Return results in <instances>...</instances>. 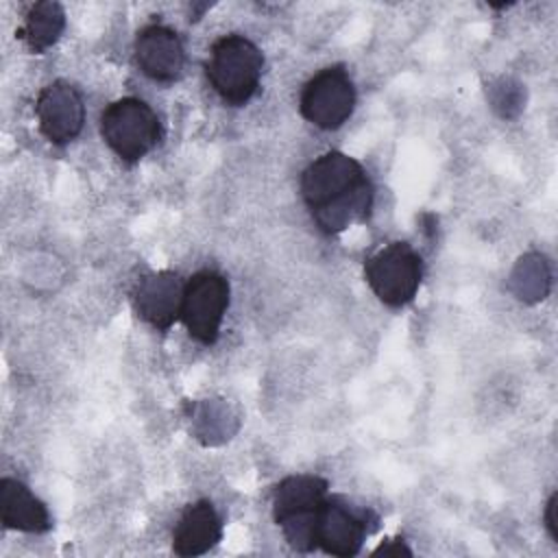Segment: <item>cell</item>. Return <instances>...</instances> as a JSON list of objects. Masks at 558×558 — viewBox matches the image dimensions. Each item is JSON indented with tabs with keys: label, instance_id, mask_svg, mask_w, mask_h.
I'll list each match as a JSON object with an SVG mask.
<instances>
[{
	"label": "cell",
	"instance_id": "1",
	"mask_svg": "<svg viewBox=\"0 0 558 558\" xmlns=\"http://www.w3.org/2000/svg\"><path fill=\"white\" fill-rule=\"evenodd\" d=\"M301 196L312 220L325 233H340L368 218L373 183L357 159L329 150L303 170Z\"/></svg>",
	"mask_w": 558,
	"mask_h": 558
},
{
	"label": "cell",
	"instance_id": "2",
	"mask_svg": "<svg viewBox=\"0 0 558 558\" xmlns=\"http://www.w3.org/2000/svg\"><path fill=\"white\" fill-rule=\"evenodd\" d=\"M327 480L312 473L283 477L272 490V519L296 551L316 547V521L327 499Z\"/></svg>",
	"mask_w": 558,
	"mask_h": 558
},
{
	"label": "cell",
	"instance_id": "3",
	"mask_svg": "<svg viewBox=\"0 0 558 558\" xmlns=\"http://www.w3.org/2000/svg\"><path fill=\"white\" fill-rule=\"evenodd\" d=\"M262 72V50L248 37L238 33L216 39L205 63V74L214 92L231 107H242L253 98Z\"/></svg>",
	"mask_w": 558,
	"mask_h": 558
},
{
	"label": "cell",
	"instance_id": "4",
	"mask_svg": "<svg viewBox=\"0 0 558 558\" xmlns=\"http://www.w3.org/2000/svg\"><path fill=\"white\" fill-rule=\"evenodd\" d=\"M100 135L122 161L133 163L157 146L161 124L150 105L126 96L107 105L100 116Z\"/></svg>",
	"mask_w": 558,
	"mask_h": 558
},
{
	"label": "cell",
	"instance_id": "5",
	"mask_svg": "<svg viewBox=\"0 0 558 558\" xmlns=\"http://www.w3.org/2000/svg\"><path fill=\"white\" fill-rule=\"evenodd\" d=\"M364 277L384 305L403 307L421 288L423 262L408 242H390L368 255Z\"/></svg>",
	"mask_w": 558,
	"mask_h": 558
},
{
	"label": "cell",
	"instance_id": "6",
	"mask_svg": "<svg viewBox=\"0 0 558 558\" xmlns=\"http://www.w3.org/2000/svg\"><path fill=\"white\" fill-rule=\"evenodd\" d=\"M229 281L216 270H198L185 283L181 320L201 344H214L229 307Z\"/></svg>",
	"mask_w": 558,
	"mask_h": 558
},
{
	"label": "cell",
	"instance_id": "7",
	"mask_svg": "<svg viewBox=\"0 0 558 558\" xmlns=\"http://www.w3.org/2000/svg\"><path fill=\"white\" fill-rule=\"evenodd\" d=\"M355 109V87L342 65H329L316 72L301 92V113L318 129L333 131L342 126Z\"/></svg>",
	"mask_w": 558,
	"mask_h": 558
},
{
	"label": "cell",
	"instance_id": "8",
	"mask_svg": "<svg viewBox=\"0 0 558 558\" xmlns=\"http://www.w3.org/2000/svg\"><path fill=\"white\" fill-rule=\"evenodd\" d=\"M371 521H377L371 510L344 497H327L316 521V547L340 558L355 556L373 530Z\"/></svg>",
	"mask_w": 558,
	"mask_h": 558
},
{
	"label": "cell",
	"instance_id": "9",
	"mask_svg": "<svg viewBox=\"0 0 558 558\" xmlns=\"http://www.w3.org/2000/svg\"><path fill=\"white\" fill-rule=\"evenodd\" d=\"M41 135L57 146L72 142L85 122V105L76 87L65 81L46 85L35 102Z\"/></svg>",
	"mask_w": 558,
	"mask_h": 558
},
{
	"label": "cell",
	"instance_id": "10",
	"mask_svg": "<svg viewBox=\"0 0 558 558\" xmlns=\"http://www.w3.org/2000/svg\"><path fill=\"white\" fill-rule=\"evenodd\" d=\"M185 283L172 270L144 275L133 290V305L142 320L163 331L181 318Z\"/></svg>",
	"mask_w": 558,
	"mask_h": 558
},
{
	"label": "cell",
	"instance_id": "11",
	"mask_svg": "<svg viewBox=\"0 0 558 558\" xmlns=\"http://www.w3.org/2000/svg\"><path fill=\"white\" fill-rule=\"evenodd\" d=\"M135 63L153 81L170 83L179 78L185 65L179 35L163 24L144 26L135 37Z\"/></svg>",
	"mask_w": 558,
	"mask_h": 558
},
{
	"label": "cell",
	"instance_id": "12",
	"mask_svg": "<svg viewBox=\"0 0 558 558\" xmlns=\"http://www.w3.org/2000/svg\"><path fill=\"white\" fill-rule=\"evenodd\" d=\"M222 538V521L211 501L201 499L181 512L174 532L172 549L177 556H201Z\"/></svg>",
	"mask_w": 558,
	"mask_h": 558
},
{
	"label": "cell",
	"instance_id": "13",
	"mask_svg": "<svg viewBox=\"0 0 558 558\" xmlns=\"http://www.w3.org/2000/svg\"><path fill=\"white\" fill-rule=\"evenodd\" d=\"M0 519L4 527L41 534L50 530V512L26 484L15 477L0 480Z\"/></svg>",
	"mask_w": 558,
	"mask_h": 558
},
{
	"label": "cell",
	"instance_id": "14",
	"mask_svg": "<svg viewBox=\"0 0 558 558\" xmlns=\"http://www.w3.org/2000/svg\"><path fill=\"white\" fill-rule=\"evenodd\" d=\"M63 28H65L63 7L59 2L44 0V2H35L28 9L17 35L28 46V50L41 54L52 44H57Z\"/></svg>",
	"mask_w": 558,
	"mask_h": 558
},
{
	"label": "cell",
	"instance_id": "15",
	"mask_svg": "<svg viewBox=\"0 0 558 558\" xmlns=\"http://www.w3.org/2000/svg\"><path fill=\"white\" fill-rule=\"evenodd\" d=\"M545 525H547L551 541L558 543V493H551V497L545 506Z\"/></svg>",
	"mask_w": 558,
	"mask_h": 558
},
{
	"label": "cell",
	"instance_id": "16",
	"mask_svg": "<svg viewBox=\"0 0 558 558\" xmlns=\"http://www.w3.org/2000/svg\"><path fill=\"white\" fill-rule=\"evenodd\" d=\"M373 556H412V549L401 541V538H390L386 543H381Z\"/></svg>",
	"mask_w": 558,
	"mask_h": 558
}]
</instances>
